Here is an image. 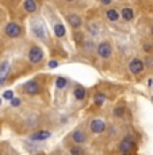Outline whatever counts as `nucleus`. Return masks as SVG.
I'll use <instances>...</instances> for the list:
<instances>
[{
    "label": "nucleus",
    "mask_w": 153,
    "mask_h": 155,
    "mask_svg": "<svg viewBox=\"0 0 153 155\" xmlns=\"http://www.w3.org/2000/svg\"><path fill=\"white\" fill-rule=\"evenodd\" d=\"M49 136H50V132H47V131H40V132L33 134L30 138H31V140H45Z\"/></svg>",
    "instance_id": "obj_11"
},
{
    "label": "nucleus",
    "mask_w": 153,
    "mask_h": 155,
    "mask_svg": "<svg viewBox=\"0 0 153 155\" xmlns=\"http://www.w3.org/2000/svg\"><path fill=\"white\" fill-rule=\"evenodd\" d=\"M106 15H107V18H109L110 20H113V22H115V20L119 19V14H118V11L116 10H109Z\"/></svg>",
    "instance_id": "obj_17"
},
{
    "label": "nucleus",
    "mask_w": 153,
    "mask_h": 155,
    "mask_svg": "<svg viewBox=\"0 0 153 155\" xmlns=\"http://www.w3.org/2000/svg\"><path fill=\"white\" fill-rule=\"evenodd\" d=\"M3 97H4V99H7V100H12L14 99L12 91H5L4 93H3Z\"/></svg>",
    "instance_id": "obj_21"
},
{
    "label": "nucleus",
    "mask_w": 153,
    "mask_h": 155,
    "mask_svg": "<svg viewBox=\"0 0 153 155\" xmlns=\"http://www.w3.org/2000/svg\"><path fill=\"white\" fill-rule=\"evenodd\" d=\"M43 58V53H42V50L40 47L34 46L30 49V53H29V59L31 64H38V62L41 61V59Z\"/></svg>",
    "instance_id": "obj_2"
},
{
    "label": "nucleus",
    "mask_w": 153,
    "mask_h": 155,
    "mask_svg": "<svg viewBox=\"0 0 153 155\" xmlns=\"http://www.w3.org/2000/svg\"><path fill=\"white\" fill-rule=\"evenodd\" d=\"M134 147V144H133V142L131 140H129V139H123L121 143H119V150L121 151H123V154H127V153H130L131 151V148Z\"/></svg>",
    "instance_id": "obj_9"
},
{
    "label": "nucleus",
    "mask_w": 153,
    "mask_h": 155,
    "mask_svg": "<svg viewBox=\"0 0 153 155\" xmlns=\"http://www.w3.org/2000/svg\"><path fill=\"white\" fill-rule=\"evenodd\" d=\"M110 3H111V0H104L103 4H110Z\"/></svg>",
    "instance_id": "obj_25"
},
{
    "label": "nucleus",
    "mask_w": 153,
    "mask_h": 155,
    "mask_svg": "<svg viewBox=\"0 0 153 155\" xmlns=\"http://www.w3.org/2000/svg\"><path fill=\"white\" fill-rule=\"evenodd\" d=\"M31 30L35 34V37L40 38V39H46V28L45 25L42 23L41 19H35L31 22Z\"/></svg>",
    "instance_id": "obj_1"
},
{
    "label": "nucleus",
    "mask_w": 153,
    "mask_h": 155,
    "mask_svg": "<svg viewBox=\"0 0 153 155\" xmlns=\"http://www.w3.org/2000/svg\"><path fill=\"white\" fill-rule=\"evenodd\" d=\"M56 86L58 89H62L67 86V81H65V78H62V77H58V78L56 80Z\"/></svg>",
    "instance_id": "obj_18"
},
{
    "label": "nucleus",
    "mask_w": 153,
    "mask_h": 155,
    "mask_svg": "<svg viewBox=\"0 0 153 155\" xmlns=\"http://www.w3.org/2000/svg\"><path fill=\"white\" fill-rule=\"evenodd\" d=\"M57 66H58V62H57V61H50L49 62V68H50V69H53V68H57Z\"/></svg>",
    "instance_id": "obj_24"
},
{
    "label": "nucleus",
    "mask_w": 153,
    "mask_h": 155,
    "mask_svg": "<svg viewBox=\"0 0 153 155\" xmlns=\"http://www.w3.org/2000/svg\"><path fill=\"white\" fill-rule=\"evenodd\" d=\"M72 138H73V140L76 143L85 142V135H84V132H82V131H75V132L72 134Z\"/></svg>",
    "instance_id": "obj_12"
},
{
    "label": "nucleus",
    "mask_w": 153,
    "mask_h": 155,
    "mask_svg": "<svg viewBox=\"0 0 153 155\" xmlns=\"http://www.w3.org/2000/svg\"><path fill=\"white\" fill-rule=\"evenodd\" d=\"M23 7H25V10L27 11V12H34V11L37 10V4H35V2H33V0H26V2L23 3Z\"/></svg>",
    "instance_id": "obj_13"
},
{
    "label": "nucleus",
    "mask_w": 153,
    "mask_h": 155,
    "mask_svg": "<svg viewBox=\"0 0 153 155\" xmlns=\"http://www.w3.org/2000/svg\"><path fill=\"white\" fill-rule=\"evenodd\" d=\"M25 91L27 92L29 94H37L38 92H40V85L35 81H30L25 85Z\"/></svg>",
    "instance_id": "obj_7"
},
{
    "label": "nucleus",
    "mask_w": 153,
    "mask_h": 155,
    "mask_svg": "<svg viewBox=\"0 0 153 155\" xmlns=\"http://www.w3.org/2000/svg\"><path fill=\"white\" fill-rule=\"evenodd\" d=\"M104 128H106L104 123H103L102 120H99V119H95V120L91 123V130H92V132H95V134L103 132Z\"/></svg>",
    "instance_id": "obj_6"
},
{
    "label": "nucleus",
    "mask_w": 153,
    "mask_h": 155,
    "mask_svg": "<svg viewBox=\"0 0 153 155\" xmlns=\"http://www.w3.org/2000/svg\"><path fill=\"white\" fill-rule=\"evenodd\" d=\"M71 154L72 155H84V150L82 147H73V148H71Z\"/></svg>",
    "instance_id": "obj_20"
},
{
    "label": "nucleus",
    "mask_w": 153,
    "mask_h": 155,
    "mask_svg": "<svg viewBox=\"0 0 153 155\" xmlns=\"http://www.w3.org/2000/svg\"><path fill=\"white\" fill-rule=\"evenodd\" d=\"M152 34H153V27H152Z\"/></svg>",
    "instance_id": "obj_27"
},
{
    "label": "nucleus",
    "mask_w": 153,
    "mask_h": 155,
    "mask_svg": "<svg viewBox=\"0 0 153 155\" xmlns=\"http://www.w3.org/2000/svg\"><path fill=\"white\" fill-rule=\"evenodd\" d=\"M129 69L133 74H140L144 70V62L141 59H133L129 65Z\"/></svg>",
    "instance_id": "obj_5"
},
{
    "label": "nucleus",
    "mask_w": 153,
    "mask_h": 155,
    "mask_svg": "<svg viewBox=\"0 0 153 155\" xmlns=\"http://www.w3.org/2000/svg\"><path fill=\"white\" fill-rule=\"evenodd\" d=\"M20 32H22V28H20L19 25H16V23L11 22L8 23L7 26H5V34L8 35V37L11 38H16L20 35Z\"/></svg>",
    "instance_id": "obj_3"
},
{
    "label": "nucleus",
    "mask_w": 153,
    "mask_h": 155,
    "mask_svg": "<svg viewBox=\"0 0 153 155\" xmlns=\"http://www.w3.org/2000/svg\"><path fill=\"white\" fill-rule=\"evenodd\" d=\"M8 70H10V64H8L7 61H4L2 65H0V84H3V82L5 81Z\"/></svg>",
    "instance_id": "obj_8"
},
{
    "label": "nucleus",
    "mask_w": 153,
    "mask_h": 155,
    "mask_svg": "<svg viewBox=\"0 0 153 155\" xmlns=\"http://www.w3.org/2000/svg\"><path fill=\"white\" fill-rule=\"evenodd\" d=\"M75 97H76L77 100H83L84 97H85V89L84 88H76L75 89Z\"/></svg>",
    "instance_id": "obj_16"
},
{
    "label": "nucleus",
    "mask_w": 153,
    "mask_h": 155,
    "mask_svg": "<svg viewBox=\"0 0 153 155\" xmlns=\"http://www.w3.org/2000/svg\"><path fill=\"white\" fill-rule=\"evenodd\" d=\"M133 16H134V12L131 8H123V10H122V18H123L125 20L129 22V20L133 19Z\"/></svg>",
    "instance_id": "obj_14"
},
{
    "label": "nucleus",
    "mask_w": 153,
    "mask_h": 155,
    "mask_svg": "<svg viewBox=\"0 0 153 155\" xmlns=\"http://www.w3.org/2000/svg\"><path fill=\"white\" fill-rule=\"evenodd\" d=\"M0 155H2V154H0Z\"/></svg>",
    "instance_id": "obj_29"
},
{
    "label": "nucleus",
    "mask_w": 153,
    "mask_h": 155,
    "mask_svg": "<svg viewBox=\"0 0 153 155\" xmlns=\"http://www.w3.org/2000/svg\"><path fill=\"white\" fill-rule=\"evenodd\" d=\"M98 53L102 58H109L111 55V46L107 42H102L98 47Z\"/></svg>",
    "instance_id": "obj_4"
},
{
    "label": "nucleus",
    "mask_w": 153,
    "mask_h": 155,
    "mask_svg": "<svg viewBox=\"0 0 153 155\" xmlns=\"http://www.w3.org/2000/svg\"><path fill=\"white\" fill-rule=\"evenodd\" d=\"M114 113H115V116H122V115H123V108H121V107H116L115 111H114Z\"/></svg>",
    "instance_id": "obj_22"
},
{
    "label": "nucleus",
    "mask_w": 153,
    "mask_h": 155,
    "mask_svg": "<svg viewBox=\"0 0 153 155\" xmlns=\"http://www.w3.org/2000/svg\"><path fill=\"white\" fill-rule=\"evenodd\" d=\"M54 34H56V37H58V38H61V37H64L65 35V27L62 25H56L54 26Z\"/></svg>",
    "instance_id": "obj_15"
},
{
    "label": "nucleus",
    "mask_w": 153,
    "mask_h": 155,
    "mask_svg": "<svg viewBox=\"0 0 153 155\" xmlns=\"http://www.w3.org/2000/svg\"><path fill=\"white\" fill-rule=\"evenodd\" d=\"M122 155H130V153H127V154H122Z\"/></svg>",
    "instance_id": "obj_26"
},
{
    "label": "nucleus",
    "mask_w": 153,
    "mask_h": 155,
    "mask_svg": "<svg viewBox=\"0 0 153 155\" xmlns=\"http://www.w3.org/2000/svg\"><path fill=\"white\" fill-rule=\"evenodd\" d=\"M104 100H106V96H104V94H102V93H99V94L95 96V101H96L98 105H102V104L104 103Z\"/></svg>",
    "instance_id": "obj_19"
},
{
    "label": "nucleus",
    "mask_w": 153,
    "mask_h": 155,
    "mask_svg": "<svg viewBox=\"0 0 153 155\" xmlns=\"http://www.w3.org/2000/svg\"><path fill=\"white\" fill-rule=\"evenodd\" d=\"M68 22H69V25L73 28H79L80 26H82V19H80L79 15H75V14L69 15V16H68Z\"/></svg>",
    "instance_id": "obj_10"
},
{
    "label": "nucleus",
    "mask_w": 153,
    "mask_h": 155,
    "mask_svg": "<svg viewBox=\"0 0 153 155\" xmlns=\"http://www.w3.org/2000/svg\"><path fill=\"white\" fill-rule=\"evenodd\" d=\"M0 104H2V100H0Z\"/></svg>",
    "instance_id": "obj_28"
},
{
    "label": "nucleus",
    "mask_w": 153,
    "mask_h": 155,
    "mask_svg": "<svg viewBox=\"0 0 153 155\" xmlns=\"http://www.w3.org/2000/svg\"><path fill=\"white\" fill-rule=\"evenodd\" d=\"M19 104H20L19 99H12V100H11V105H12V107H18Z\"/></svg>",
    "instance_id": "obj_23"
}]
</instances>
